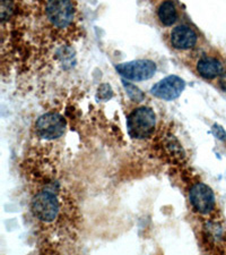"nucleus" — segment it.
I'll list each match as a JSON object with an SVG mask.
<instances>
[{"label": "nucleus", "instance_id": "9b49d317", "mask_svg": "<svg viewBox=\"0 0 226 255\" xmlns=\"http://www.w3.org/2000/svg\"><path fill=\"white\" fill-rule=\"evenodd\" d=\"M122 84L125 86V90L128 97L131 99V100L135 102H141L145 99V94L142 92V90H139L137 86L135 84L130 83L129 81L127 80H122Z\"/></svg>", "mask_w": 226, "mask_h": 255}, {"label": "nucleus", "instance_id": "0eeeda50", "mask_svg": "<svg viewBox=\"0 0 226 255\" xmlns=\"http://www.w3.org/2000/svg\"><path fill=\"white\" fill-rule=\"evenodd\" d=\"M184 88H186V82L183 79L176 75H170L157 82L151 89V92L156 98L165 101H172L181 96Z\"/></svg>", "mask_w": 226, "mask_h": 255}, {"label": "nucleus", "instance_id": "9d476101", "mask_svg": "<svg viewBox=\"0 0 226 255\" xmlns=\"http://www.w3.org/2000/svg\"><path fill=\"white\" fill-rule=\"evenodd\" d=\"M157 17L163 25L171 26L178 20V9L173 1H164L157 8Z\"/></svg>", "mask_w": 226, "mask_h": 255}, {"label": "nucleus", "instance_id": "1a4fd4ad", "mask_svg": "<svg viewBox=\"0 0 226 255\" xmlns=\"http://www.w3.org/2000/svg\"><path fill=\"white\" fill-rule=\"evenodd\" d=\"M196 69L198 75L205 80H213L215 77H221L224 73V65L220 58L215 56L205 55L200 57L196 64Z\"/></svg>", "mask_w": 226, "mask_h": 255}, {"label": "nucleus", "instance_id": "20e7f679", "mask_svg": "<svg viewBox=\"0 0 226 255\" xmlns=\"http://www.w3.org/2000/svg\"><path fill=\"white\" fill-rule=\"evenodd\" d=\"M189 201L192 209L200 215H209L215 209V195L211 187L205 183H195L189 191Z\"/></svg>", "mask_w": 226, "mask_h": 255}, {"label": "nucleus", "instance_id": "f03ea898", "mask_svg": "<svg viewBox=\"0 0 226 255\" xmlns=\"http://www.w3.org/2000/svg\"><path fill=\"white\" fill-rule=\"evenodd\" d=\"M32 211L42 223H52L60 212V203L51 191H40L32 199Z\"/></svg>", "mask_w": 226, "mask_h": 255}, {"label": "nucleus", "instance_id": "6e6552de", "mask_svg": "<svg viewBox=\"0 0 226 255\" xmlns=\"http://www.w3.org/2000/svg\"><path fill=\"white\" fill-rule=\"evenodd\" d=\"M198 33L195 28L181 24L175 26L170 33V43L176 50H189L198 42Z\"/></svg>", "mask_w": 226, "mask_h": 255}, {"label": "nucleus", "instance_id": "f257e3e1", "mask_svg": "<svg viewBox=\"0 0 226 255\" xmlns=\"http://www.w3.org/2000/svg\"><path fill=\"white\" fill-rule=\"evenodd\" d=\"M156 126V115L151 108L141 107L133 110L127 118V128L130 137L145 139L151 136Z\"/></svg>", "mask_w": 226, "mask_h": 255}, {"label": "nucleus", "instance_id": "4468645a", "mask_svg": "<svg viewBox=\"0 0 226 255\" xmlns=\"http://www.w3.org/2000/svg\"><path fill=\"white\" fill-rule=\"evenodd\" d=\"M220 84H221V86H222V89L225 90V91H226V67H225V69H224V73L222 74V76H221Z\"/></svg>", "mask_w": 226, "mask_h": 255}, {"label": "nucleus", "instance_id": "7ed1b4c3", "mask_svg": "<svg viewBox=\"0 0 226 255\" xmlns=\"http://www.w3.org/2000/svg\"><path fill=\"white\" fill-rule=\"evenodd\" d=\"M116 69L122 77H125V80L146 81L154 76L157 66L151 60L139 59L119 64L116 66Z\"/></svg>", "mask_w": 226, "mask_h": 255}, {"label": "nucleus", "instance_id": "39448f33", "mask_svg": "<svg viewBox=\"0 0 226 255\" xmlns=\"http://www.w3.org/2000/svg\"><path fill=\"white\" fill-rule=\"evenodd\" d=\"M66 121L57 113H48L41 116L35 123L36 134L44 139H56L64 135Z\"/></svg>", "mask_w": 226, "mask_h": 255}, {"label": "nucleus", "instance_id": "ddd939ff", "mask_svg": "<svg viewBox=\"0 0 226 255\" xmlns=\"http://www.w3.org/2000/svg\"><path fill=\"white\" fill-rule=\"evenodd\" d=\"M213 133L217 138L222 139V141L226 139V131L223 129V127H221L220 125H214L213 126Z\"/></svg>", "mask_w": 226, "mask_h": 255}, {"label": "nucleus", "instance_id": "f8f14e48", "mask_svg": "<svg viewBox=\"0 0 226 255\" xmlns=\"http://www.w3.org/2000/svg\"><path fill=\"white\" fill-rule=\"evenodd\" d=\"M112 89H111V86L109 84H103L98 88L97 98L100 99V100H108V99L112 97Z\"/></svg>", "mask_w": 226, "mask_h": 255}, {"label": "nucleus", "instance_id": "423d86ee", "mask_svg": "<svg viewBox=\"0 0 226 255\" xmlns=\"http://www.w3.org/2000/svg\"><path fill=\"white\" fill-rule=\"evenodd\" d=\"M45 14L48 19L56 27L68 26L75 17V3L72 1H49L45 5Z\"/></svg>", "mask_w": 226, "mask_h": 255}]
</instances>
